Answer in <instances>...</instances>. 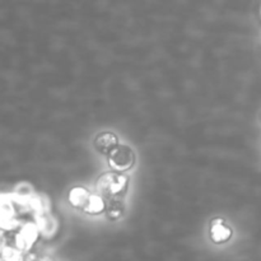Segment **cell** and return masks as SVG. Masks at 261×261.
Returning a JSON list of instances; mask_svg holds the SVG:
<instances>
[{
  "label": "cell",
  "mask_w": 261,
  "mask_h": 261,
  "mask_svg": "<svg viewBox=\"0 0 261 261\" xmlns=\"http://www.w3.org/2000/svg\"><path fill=\"white\" fill-rule=\"evenodd\" d=\"M83 212L92 214V216L106 212V199L102 195H99V194H93V195L91 194L88 203L84 206Z\"/></svg>",
  "instance_id": "7"
},
{
  "label": "cell",
  "mask_w": 261,
  "mask_h": 261,
  "mask_svg": "<svg viewBox=\"0 0 261 261\" xmlns=\"http://www.w3.org/2000/svg\"><path fill=\"white\" fill-rule=\"evenodd\" d=\"M91 194L86 190L84 188H74L71 189L69 193V203L76 209H82L83 211L84 206L87 205L89 200Z\"/></svg>",
  "instance_id": "6"
},
{
  "label": "cell",
  "mask_w": 261,
  "mask_h": 261,
  "mask_svg": "<svg viewBox=\"0 0 261 261\" xmlns=\"http://www.w3.org/2000/svg\"><path fill=\"white\" fill-rule=\"evenodd\" d=\"M35 195L33 194V188L32 185H30L28 182H20L19 185H17V188L14 189V196L18 199H30Z\"/></svg>",
  "instance_id": "8"
},
{
  "label": "cell",
  "mask_w": 261,
  "mask_h": 261,
  "mask_svg": "<svg viewBox=\"0 0 261 261\" xmlns=\"http://www.w3.org/2000/svg\"><path fill=\"white\" fill-rule=\"evenodd\" d=\"M135 163V154L127 145H117L109 153V165L117 172L130 170Z\"/></svg>",
  "instance_id": "2"
},
{
  "label": "cell",
  "mask_w": 261,
  "mask_h": 261,
  "mask_svg": "<svg viewBox=\"0 0 261 261\" xmlns=\"http://www.w3.org/2000/svg\"><path fill=\"white\" fill-rule=\"evenodd\" d=\"M35 218L41 234H43V236L48 239V237H53L56 233V231H58V222L48 212L35 214Z\"/></svg>",
  "instance_id": "3"
},
{
  "label": "cell",
  "mask_w": 261,
  "mask_h": 261,
  "mask_svg": "<svg viewBox=\"0 0 261 261\" xmlns=\"http://www.w3.org/2000/svg\"><path fill=\"white\" fill-rule=\"evenodd\" d=\"M212 240L216 244H221V242L228 241L232 237V231L222 219H216L212 223V231H211Z\"/></svg>",
  "instance_id": "5"
},
{
  "label": "cell",
  "mask_w": 261,
  "mask_h": 261,
  "mask_svg": "<svg viewBox=\"0 0 261 261\" xmlns=\"http://www.w3.org/2000/svg\"><path fill=\"white\" fill-rule=\"evenodd\" d=\"M117 145H119V139H117V137L114 133H101V134L96 138V140H94V147H96V149L98 150L99 153H102V154L109 155V153L111 152L115 147H117Z\"/></svg>",
  "instance_id": "4"
},
{
  "label": "cell",
  "mask_w": 261,
  "mask_h": 261,
  "mask_svg": "<svg viewBox=\"0 0 261 261\" xmlns=\"http://www.w3.org/2000/svg\"><path fill=\"white\" fill-rule=\"evenodd\" d=\"M129 178L125 175L117 172H109L102 175L97 181V194L103 196L105 199L121 198L127 190Z\"/></svg>",
  "instance_id": "1"
}]
</instances>
